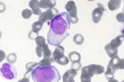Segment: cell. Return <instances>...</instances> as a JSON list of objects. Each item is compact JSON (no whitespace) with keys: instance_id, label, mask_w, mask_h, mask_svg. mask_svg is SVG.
I'll return each mask as SVG.
<instances>
[{"instance_id":"obj_20","label":"cell","mask_w":124,"mask_h":82,"mask_svg":"<svg viewBox=\"0 0 124 82\" xmlns=\"http://www.w3.org/2000/svg\"><path fill=\"white\" fill-rule=\"evenodd\" d=\"M123 40H124V35L121 34L120 36H118L116 37H115L114 39H113L111 41L110 44L113 46V47L118 48L119 46H121V45L122 44Z\"/></svg>"},{"instance_id":"obj_35","label":"cell","mask_w":124,"mask_h":82,"mask_svg":"<svg viewBox=\"0 0 124 82\" xmlns=\"http://www.w3.org/2000/svg\"><path fill=\"white\" fill-rule=\"evenodd\" d=\"M18 82H30V81H29V79H28V78L23 77V79H21V80H19Z\"/></svg>"},{"instance_id":"obj_37","label":"cell","mask_w":124,"mask_h":82,"mask_svg":"<svg viewBox=\"0 0 124 82\" xmlns=\"http://www.w3.org/2000/svg\"><path fill=\"white\" fill-rule=\"evenodd\" d=\"M1 36H2V33H1V31L0 30V39L1 38Z\"/></svg>"},{"instance_id":"obj_17","label":"cell","mask_w":124,"mask_h":82,"mask_svg":"<svg viewBox=\"0 0 124 82\" xmlns=\"http://www.w3.org/2000/svg\"><path fill=\"white\" fill-rule=\"evenodd\" d=\"M54 62V60L53 57H46L43 58L42 60H40L38 63V67H48L50 66L52 63Z\"/></svg>"},{"instance_id":"obj_29","label":"cell","mask_w":124,"mask_h":82,"mask_svg":"<svg viewBox=\"0 0 124 82\" xmlns=\"http://www.w3.org/2000/svg\"><path fill=\"white\" fill-rule=\"evenodd\" d=\"M82 68V64L80 63V62H72L71 65V69L75 70V71H79L80 69Z\"/></svg>"},{"instance_id":"obj_27","label":"cell","mask_w":124,"mask_h":82,"mask_svg":"<svg viewBox=\"0 0 124 82\" xmlns=\"http://www.w3.org/2000/svg\"><path fill=\"white\" fill-rule=\"evenodd\" d=\"M70 60H69V58L66 57V56H63L62 57L60 58L59 60H57L55 61V62L57 63L58 64L60 65H62V66H65V65H67L69 63Z\"/></svg>"},{"instance_id":"obj_2","label":"cell","mask_w":124,"mask_h":82,"mask_svg":"<svg viewBox=\"0 0 124 82\" xmlns=\"http://www.w3.org/2000/svg\"><path fill=\"white\" fill-rule=\"evenodd\" d=\"M50 30L57 36H62L68 33V30L70 28V23L68 18V14L62 12L59 14L50 22Z\"/></svg>"},{"instance_id":"obj_33","label":"cell","mask_w":124,"mask_h":82,"mask_svg":"<svg viewBox=\"0 0 124 82\" xmlns=\"http://www.w3.org/2000/svg\"><path fill=\"white\" fill-rule=\"evenodd\" d=\"M6 5L3 2H0V13H4L6 11Z\"/></svg>"},{"instance_id":"obj_24","label":"cell","mask_w":124,"mask_h":82,"mask_svg":"<svg viewBox=\"0 0 124 82\" xmlns=\"http://www.w3.org/2000/svg\"><path fill=\"white\" fill-rule=\"evenodd\" d=\"M35 41H36V43L37 46L41 47H44L45 45L46 44L45 37L42 36H38L36 37L35 39Z\"/></svg>"},{"instance_id":"obj_3","label":"cell","mask_w":124,"mask_h":82,"mask_svg":"<svg viewBox=\"0 0 124 82\" xmlns=\"http://www.w3.org/2000/svg\"><path fill=\"white\" fill-rule=\"evenodd\" d=\"M0 72L2 76L7 79H14L17 76L16 69L9 63H4L0 68Z\"/></svg>"},{"instance_id":"obj_4","label":"cell","mask_w":124,"mask_h":82,"mask_svg":"<svg viewBox=\"0 0 124 82\" xmlns=\"http://www.w3.org/2000/svg\"><path fill=\"white\" fill-rule=\"evenodd\" d=\"M58 14H59V11L55 8L48 9L40 14V15L38 17V21L44 23L46 22L52 21Z\"/></svg>"},{"instance_id":"obj_23","label":"cell","mask_w":124,"mask_h":82,"mask_svg":"<svg viewBox=\"0 0 124 82\" xmlns=\"http://www.w3.org/2000/svg\"><path fill=\"white\" fill-rule=\"evenodd\" d=\"M73 41L75 44L80 45H82L84 43L85 38H84V36L82 35L77 33L76 35H75V36L73 37Z\"/></svg>"},{"instance_id":"obj_21","label":"cell","mask_w":124,"mask_h":82,"mask_svg":"<svg viewBox=\"0 0 124 82\" xmlns=\"http://www.w3.org/2000/svg\"><path fill=\"white\" fill-rule=\"evenodd\" d=\"M116 72L114 69L113 67H111V66L108 65L107 66V70L106 72H104L105 73V77L106 79H114V73Z\"/></svg>"},{"instance_id":"obj_22","label":"cell","mask_w":124,"mask_h":82,"mask_svg":"<svg viewBox=\"0 0 124 82\" xmlns=\"http://www.w3.org/2000/svg\"><path fill=\"white\" fill-rule=\"evenodd\" d=\"M43 26V23L42 22H40L39 21H36V22H34L32 24V26H31L32 30H31V31L33 32L34 33H38L39 31L42 29Z\"/></svg>"},{"instance_id":"obj_31","label":"cell","mask_w":124,"mask_h":82,"mask_svg":"<svg viewBox=\"0 0 124 82\" xmlns=\"http://www.w3.org/2000/svg\"><path fill=\"white\" fill-rule=\"evenodd\" d=\"M116 20L118 21V22H121V23H124V13H118L117 15H116Z\"/></svg>"},{"instance_id":"obj_15","label":"cell","mask_w":124,"mask_h":82,"mask_svg":"<svg viewBox=\"0 0 124 82\" xmlns=\"http://www.w3.org/2000/svg\"><path fill=\"white\" fill-rule=\"evenodd\" d=\"M104 50H105L107 55L110 58L114 57L117 56V55H118V48L113 47L110 43L106 45L105 47H104Z\"/></svg>"},{"instance_id":"obj_16","label":"cell","mask_w":124,"mask_h":82,"mask_svg":"<svg viewBox=\"0 0 124 82\" xmlns=\"http://www.w3.org/2000/svg\"><path fill=\"white\" fill-rule=\"evenodd\" d=\"M38 66V63L37 62H29L26 64V72L24 75L25 78H28L29 79L31 76V74L33 71L34 70V69Z\"/></svg>"},{"instance_id":"obj_5","label":"cell","mask_w":124,"mask_h":82,"mask_svg":"<svg viewBox=\"0 0 124 82\" xmlns=\"http://www.w3.org/2000/svg\"><path fill=\"white\" fill-rule=\"evenodd\" d=\"M69 36H70L69 33L62 35V36H57V35H55V33H53L50 30H49L48 36H47V41H48V44L57 47V46L60 45V44Z\"/></svg>"},{"instance_id":"obj_8","label":"cell","mask_w":124,"mask_h":82,"mask_svg":"<svg viewBox=\"0 0 124 82\" xmlns=\"http://www.w3.org/2000/svg\"><path fill=\"white\" fill-rule=\"evenodd\" d=\"M94 75L91 73L88 67H84L82 69V72L80 76L81 82H91V79Z\"/></svg>"},{"instance_id":"obj_1","label":"cell","mask_w":124,"mask_h":82,"mask_svg":"<svg viewBox=\"0 0 124 82\" xmlns=\"http://www.w3.org/2000/svg\"><path fill=\"white\" fill-rule=\"evenodd\" d=\"M34 82H58L61 76L56 67L48 66L44 67H36L31 74Z\"/></svg>"},{"instance_id":"obj_19","label":"cell","mask_w":124,"mask_h":82,"mask_svg":"<svg viewBox=\"0 0 124 82\" xmlns=\"http://www.w3.org/2000/svg\"><path fill=\"white\" fill-rule=\"evenodd\" d=\"M68 58L69 60L72 62H80L81 60V55L80 54L76 52V51H72L71 52H70V54L68 55Z\"/></svg>"},{"instance_id":"obj_14","label":"cell","mask_w":124,"mask_h":82,"mask_svg":"<svg viewBox=\"0 0 124 82\" xmlns=\"http://www.w3.org/2000/svg\"><path fill=\"white\" fill-rule=\"evenodd\" d=\"M77 75V72L72 70V69H69L67 70L65 73L62 76V82H70L72 80H74V78Z\"/></svg>"},{"instance_id":"obj_11","label":"cell","mask_w":124,"mask_h":82,"mask_svg":"<svg viewBox=\"0 0 124 82\" xmlns=\"http://www.w3.org/2000/svg\"><path fill=\"white\" fill-rule=\"evenodd\" d=\"M56 1L54 0H41L39 1V7L40 9H50L55 8Z\"/></svg>"},{"instance_id":"obj_36","label":"cell","mask_w":124,"mask_h":82,"mask_svg":"<svg viewBox=\"0 0 124 82\" xmlns=\"http://www.w3.org/2000/svg\"><path fill=\"white\" fill-rule=\"evenodd\" d=\"M108 82H118V80H116V79H115L114 78V79H108Z\"/></svg>"},{"instance_id":"obj_6","label":"cell","mask_w":124,"mask_h":82,"mask_svg":"<svg viewBox=\"0 0 124 82\" xmlns=\"http://www.w3.org/2000/svg\"><path fill=\"white\" fill-rule=\"evenodd\" d=\"M97 6V8L94 9L92 14V18L94 23H98L101 21L104 11H105L104 6L101 3H98Z\"/></svg>"},{"instance_id":"obj_12","label":"cell","mask_w":124,"mask_h":82,"mask_svg":"<svg viewBox=\"0 0 124 82\" xmlns=\"http://www.w3.org/2000/svg\"><path fill=\"white\" fill-rule=\"evenodd\" d=\"M64 55H65V48L61 45L57 46L54 52L52 53V57L54 60V62L62 57Z\"/></svg>"},{"instance_id":"obj_13","label":"cell","mask_w":124,"mask_h":82,"mask_svg":"<svg viewBox=\"0 0 124 82\" xmlns=\"http://www.w3.org/2000/svg\"><path fill=\"white\" fill-rule=\"evenodd\" d=\"M29 7L31 9H32L33 14L35 15H38L40 16L41 12V9L39 7V1L38 0H31L29 1Z\"/></svg>"},{"instance_id":"obj_10","label":"cell","mask_w":124,"mask_h":82,"mask_svg":"<svg viewBox=\"0 0 124 82\" xmlns=\"http://www.w3.org/2000/svg\"><path fill=\"white\" fill-rule=\"evenodd\" d=\"M65 9L67 11L69 16L72 15H77V8L75 2L74 1H67L65 5Z\"/></svg>"},{"instance_id":"obj_9","label":"cell","mask_w":124,"mask_h":82,"mask_svg":"<svg viewBox=\"0 0 124 82\" xmlns=\"http://www.w3.org/2000/svg\"><path fill=\"white\" fill-rule=\"evenodd\" d=\"M89 71L93 75H98L104 73L105 69L103 66L99 64H90L87 66Z\"/></svg>"},{"instance_id":"obj_26","label":"cell","mask_w":124,"mask_h":82,"mask_svg":"<svg viewBox=\"0 0 124 82\" xmlns=\"http://www.w3.org/2000/svg\"><path fill=\"white\" fill-rule=\"evenodd\" d=\"M52 56V52L50 50L48 45L46 43L44 47H43V57L44 58L46 57H49Z\"/></svg>"},{"instance_id":"obj_32","label":"cell","mask_w":124,"mask_h":82,"mask_svg":"<svg viewBox=\"0 0 124 82\" xmlns=\"http://www.w3.org/2000/svg\"><path fill=\"white\" fill-rule=\"evenodd\" d=\"M37 36H38V33H34L33 32L31 31L29 33V37L31 40H34L36 39V37Z\"/></svg>"},{"instance_id":"obj_30","label":"cell","mask_w":124,"mask_h":82,"mask_svg":"<svg viewBox=\"0 0 124 82\" xmlns=\"http://www.w3.org/2000/svg\"><path fill=\"white\" fill-rule=\"evenodd\" d=\"M36 53L38 57H43V47L37 46L36 47Z\"/></svg>"},{"instance_id":"obj_18","label":"cell","mask_w":124,"mask_h":82,"mask_svg":"<svg viewBox=\"0 0 124 82\" xmlns=\"http://www.w3.org/2000/svg\"><path fill=\"white\" fill-rule=\"evenodd\" d=\"M121 4V1L120 0H111L108 2V8L110 11H115L118 9Z\"/></svg>"},{"instance_id":"obj_34","label":"cell","mask_w":124,"mask_h":82,"mask_svg":"<svg viewBox=\"0 0 124 82\" xmlns=\"http://www.w3.org/2000/svg\"><path fill=\"white\" fill-rule=\"evenodd\" d=\"M5 57H6L5 52L3 50H0V62H1L5 59Z\"/></svg>"},{"instance_id":"obj_7","label":"cell","mask_w":124,"mask_h":82,"mask_svg":"<svg viewBox=\"0 0 124 82\" xmlns=\"http://www.w3.org/2000/svg\"><path fill=\"white\" fill-rule=\"evenodd\" d=\"M108 65L113 67L115 70L123 69L124 68V60L121 59L118 56H116L114 57L111 58V60L109 61Z\"/></svg>"},{"instance_id":"obj_28","label":"cell","mask_w":124,"mask_h":82,"mask_svg":"<svg viewBox=\"0 0 124 82\" xmlns=\"http://www.w3.org/2000/svg\"><path fill=\"white\" fill-rule=\"evenodd\" d=\"M32 14H33L32 11L28 9H23V10L22 11V12H21V16H22V17L23 18H25V19H29V18H31V16H32Z\"/></svg>"},{"instance_id":"obj_25","label":"cell","mask_w":124,"mask_h":82,"mask_svg":"<svg viewBox=\"0 0 124 82\" xmlns=\"http://www.w3.org/2000/svg\"><path fill=\"white\" fill-rule=\"evenodd\" d=\"M7 60L11 64H14L16 62V60H17V55L14 52H11V53H10V54L7 55Z\"/></svg>"},{"instance_id":"obj_38","label":"cell","mask_w":124,"mask_h":82,"mask_svg":"<svg viewBox=\"0 0 124 82\" xmlns=\"http://www.w3.org/2000/svg\"><path fill=\"white\" fill-rule=\"evenodd\" d=\"M70 82H75V80H72V81H70Z\"/></svg>"}]
</instances>
